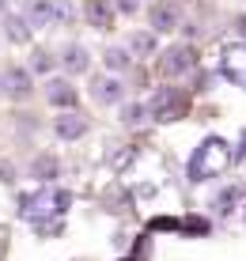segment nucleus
I'll return each instance as SVG.
<instances>
[{"mask_svg":"<svg viewBox=\"0 0 246 261\" xmlns=\"http://www.w3.org/2000/svg\"><path fill=\"white\" fill-rule=\"evenodd\" d=\"M220 72L231 84L246 87V46H227L224 57H220Z\"/></svg>","mask_w":246,"mask_h":261,"instance_id":"nucleus-3","label":"nucleus"},{"mask_svg":"<svg viewBox=\"0 0 246 261\" xmlns=\"http://www.w3.org/2000/svg\"><path fill=\"white\" fill-rule=\"evenodd\" d=\"M152 46H156V42H152V34H136V38H133V49H140V53H148Z\"/></svg>","mask_w":246,"mask_h":261,"instance_id":"nucleus-14","label":"nucleus"},{"mask_svg":"<svg viewBox=\"0 0 246 261\" xmlns=\"http://www.w3.org/2000/svg\"><path fill=\"white\" fill-rule=\"evenodd\" d=\"M193 61H197V53L189 49V46H175V49H167V57H163L159 65H163V72H170V76H178V72L193 68Z\"/></svg>","mask_w":246,"mask_h":261,"instance_id":"nucleus-5","label":"nucleus"},{"mask_svg":"<svg viewBox=\"0 0 246 261\" xmlns=\"http://www.w3.org/2000/svg\"><path fill=\"white\" fill-rule=\"evenodd\" d=\"M8 27H12V31H8V34H12V38H19V42L27 38V23H23V19H12Z\"/></svg>","mask_w":246,"mask_h":261,"instance_id":"nucleus-15","label":"nucleus"},{"mask_svg":"<svg viewBox=\"0 0 246 261\" xmlns=\"http://www.w3.org/2000/svg\"><path fill=\"white\" fill-rule=\"evenodd\" d=\"M50 65H53V61H50V53H34V68H38V72H45Z\"/></svg>","mask_w":246,"mask_h":261,"instance_id":"nucleus-16","label":"nucleus"},{"mask_svg":"<svg viewBox=\"0 0 246 261\" xmlns=\"http://www.w3.org/2000/svg\"><path fill=\"white\" fill-rule=\"evenodd\" d=\"M87 19L95 27H110V4L106 0H87Z\"/></svg>","mask_w":246,"mask_h":261,"instance_id":"nucleus-11","label":"nucleus"},{"mask_svg":"<svg viewBox=\"0 0 246 261\" xmlns=\"http://www.w3.org/2000/svg\"><path fill=\"white\" fill-rule=\"evenodd\" d=\"M106 65H110V68H125V65H129V53H125V49H110V53H106Z\"/></svg>","mask_w":246,"mask_h":261,"instance_id":"nucleus-13","label":"nucleus"},{"mask_svg":"<svg viewBox=\"0 0 246 261\" xmlns=\"http://www.w3.org/2000/svg\"><path fill=\"white\" fill-rule=\"evenodd\" d=\"M27 15H31L34 23L68 19V4H61V0H31V4H27Z\"/></svg>","mask_w":246,"mask_h":261,"instance_id":"nucleus-4","label":"nucleus"},{"mask_svg":"<svg viewBox=\"0 0 246 261\" xmlns=\"http://www.w3.org/2000/svg\"><path fill=\"white\" fill-rule=\"evenodd\" d=\"M239 155L246 159V133H242V148H239Z\"/></svg>","mask_w":246,"mask_h":261,"instance_id":"nucleus-19","label":"nucleus"},{"mask_svg":"<svg viewBox=\"0 0 246 261\" xmlns=\"http://www.w3.org/2000/svg\"><path fill=\"white\" fill-rule=\"evenodd\" d=\"M4 87L12 95H27V91H31V76H27L23 68H8L4 72Z\"/></svg>","mask_w":246,"mask_h":261,"instance_id":"nucleus-8","label":"nucleus"},{"mask_svg":"<svg viewBox=\"0 0 246 261\" xmlns=\"http://www.w3.org/2000/svg\"><path fill=\"white\" fill-rule=\"evenodd\" d=\"M189 98L182 87H159L156 98H152V118L156 121H178L182 114H186Z\"/></svg>","mask_w":246,"mask_h":261,"instance_id":"nucleus-2","label":"nucleus"},{"mask_svg":"<svg viewBox=\"0 0 246 261\" xmlns=\"http://www.w3.org/2000/svg\"><path fill=\"white\" fill-rule=\"evenodd\" d=\"M45 95H50L53 106H72V102H76V91H72V84H65V80H53Z\"/></svg>","mask_w":246,"mask_h":261,"instance_id":"nucleus-7","label":"nucleus"},{"mask_svg":"<svg viewBox=\"0 0 246 261\" xmlns=\"http://www.w3.org/2000/svg\"><path fill=\"white\" fill-rule=\"evenodd\" d=\"M117 8L121 12H136V0H117Z\"/></svg>","mask_w":246,"mask_h":261,"instance_id":"nucleus-18","label":"nucleus"},{"mask_svg":"<svg viewBox=\"0 0 246 261\" xmlns=\"http://www.w3.org/2000/svg\"><path fill=\"white\" fill-rule=\"evenodd\" d=\"M53 129H57V137H65V140H76V137H84V133H87V121L80 118V114H61Z\"/></svg>","mask_w":246,"mask_h":261,"instance_id":"nucleus-6","label":"nucleus"},{"mask_svg":"<svg viewBox=\"0 0 246 261\" xmlns=\"http://www.w3.org/2000/svg\"><path fill=\"white\" fill-rule=\"evenodd\" d=\"M65 68H68V72H84V68H87V53L80 49V46H72V49L65 53Z\"/></svg>","mask_w":246,"mask_h":261,"instance_id":"nucleus-12","label":"nucleus"},{"mask_svg":"<svg viewBox=\"0 0 246 261\" xmlns=\"http://www.w3.org/2000/svg\"><path fill=\"white\" fill-rule=\"evenodd\" d=\"M91 95H95L99 102H117V98H121V84H117V80H99V84L91 87Z\"/></svg>","mask_w":246,"mask_h":261,"instance_id":"nucleus-9","label":"nucleus"},{"mask_svg":"<svg viewBox=\"0 0 246 261\" xmlns=\"http://www.w3.org/2000/svg\"><path fill=\"white\" fill-rule=\"evenodd\" d=\"M175 23H178L175 8H167V4L152 8V31H170V27H175Z\"/></svg>","mask_w":246,"mask_h":261,"instance_id":"nucleus-10","label":"nucleus"},{"mask_svg":"<svg viewBox=\"0 0 246 261\" xmlns=\"http://www.w3.org/2000/svg\"><path fill=\"white\" fill-rule=\"evenodd\" d=\"M227 163H231L227 144L220 137H208L201 148L193 151V159H189V178H193V182H205V178H212L216 170H224Z\"/></svg>","mask_w":246,"mask_h":261,"instance_id":"nucleus-1","label":"nucleus"},{"mask_svg":"<svg viewBox=\"0 0 246 261\" xmlns=\"http://www.w3.org/2000/svg\"><path fill=\"white\" fill-rule=\"evenodd\" d=\"M0 84H4V80H0Z\"/></svg>","mask_w":246,"mask_h":261,"instance_id":"nucleus-20","label":"nucleus"},{"mask_svg":"<svg viewBox=\"0 0 246 261\" xmlns=\"http://www.w3.org/2000/svg\"><path fill=\"white\" fill-rule=\"evenodd\" d=\"M125 121H140V106H129V110H125Z\"/></svg>","mask_w":246,"mask_h":261,"instance_id":"nucleus-17","label":"nucleus"}]
</instances>
